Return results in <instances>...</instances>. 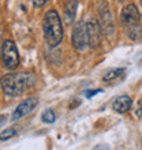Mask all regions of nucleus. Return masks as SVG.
I'll return each instance as SVG.
<instances>
[{
	"label": "nucleus",
	"instance_id": "nucleus-6",
	"mask_svg": "<svg viewBox=\"0 0 142 150\" xmlns=\"http://www.w3.org/2000/svg\"><path fill=\"white\" fill-rule=\"evenodd\" d=\"M86 23V32H87V41L92 48H97L101 44L103 38V30L100 28L99 22L94 18H89L85 22Z\"/></svg>",
	"mask_w": 142,
	"mask_h": 150
},
{
	"label": "nucleus",
	"instance_id": "nucleus-16",
	"mask_svg": "<svg viewBox=\"0 0 142 150\" xmlns=\"http://www.w3.org/2000/svg\"><path fill=\"white\" fill-rule=\"evenodd\" d=\"M137 109H135V116L137 117H141L142 116V100H139L138 101V105H137Z\"/></svg>",
	"mask_w": 142,
	"mask_h": 150
},
{
	"label": "nucleus",
	"instance_id": "nucleus-20",
	"mask_svg": "<svg viewBox=\"0 0 142 150\" xmlns=\"http://www.w3.org/2000/svg\"><path fill=\"white\" fill-rule=\"evenodd\" d=\"M119 1H124V0H119Z\"/></svg>",
	"mask_w": 142,
	"mask_h": 150
},
{
	"label": "nucleus",
	"instance_id": "nucleus-2",
	"mask_svg": "<svg viewBox=\"0 0 142 150\" xmlns=\"http://www.w3.org/2000/svg\"><path fill=\"white\" fill-rule=\"evenodd\" d=\"M32 85V76L26 72H11L1 78V87L6 96H22Z\"/></svg>",
	"mask_w": 142,
	"mask_h": 150
},
{
	"label": "nucleus",
	"instance_id": "nucleus-13",
	"mask_svg": "<svg viewBox=\"0 0 142 150\" xmlns=\"http://www.w3.org/2000/svg\"><path fill=\"white\" fill-rule=\"evenodd\" d=\"M15 135H16L15 128H6V130H3L0 132V142H4V141H7V139L12 138Z\"/></svg>",
	"mask_w": 142,
	"mask_h": 150
},
{
	"label": "nucleus",
	"instance_id": "nucleus-12",
	"mask_svg": "<svg viewBox=\"0 0 142 150\" xmlns=\"http://www.w3.org/2000/svg\"><path fill=\"white\" fill-rule=\"evenodd\" d=\"M41 120H43L44 123H48V124L53 123L56 120L55 112L52 111V109H45V111L43 112V115H41Z\"/></svg>",
	"mask_w": 142,
	"mask_h": 150
},
{
	"label": "nucleus",
	"instance_id": "nucleus-3",
	"mask_svg": "<svg viewBox=\"0 0 142 150\" xmlns=\"http://www.w3.org/2000/svg\"><path fill=\"white\" fill-rule=\"evenodd\" d=\"M120 19L122 23L127 28V34L130 36V38L137 40L141 33V28H139V21H141V14L137 10L134 4L126 6L122 10L120 14Z\"/></svg>",
	"mask_w": 142,
	"mask_h": 150
},
{
	"label": "nucleus",
	"instance_id": "nucleus-7",
	"mask_svg": "<svg viewBox=\"0 0 142 150\" xmlns=\"http://www.w3.org/2000/svg\"><path fill=\"white\" fill-rule=\"evenodd\" d=\"M37 105H38V98H36V97H29V98L23 100V101L16 107V109L14 111L11 119L14 122H15V120H19L21 117H23V116L30 113Z\"/></svg>",
	"mask_w": 142,
	"mask_h": 150
},
{
	"label": "nucleus",
	"instance_id": "nucleus-11",
	"mask_svg": "<svg viewBox=\"0 0 142 150\" xmlns=\"http://www.w3.org/2000/svg\"><path fill=\"white\" fill-rule=\"evenodd\" d=\"M124 72V68H115V70H109V71L107 72L105 75H104L103 81L104 82H109V81H114V79L119 78L120 75Z\"/></svg>",
	"mask_w": 142,
	"mask_h": 150
},
{
	"label": "nucleus",
	"instance_id": "nucleus-4",
	"mask_svg": "<svg viewBox=\"0 0 142 150\" xmlns=\"http://www.w3.org/2000/svg\"><path fill=\"white\" fill-rule=\"evenodd\" d=\"M1 63L8 70H14L19 66V53L12 40H6L1 45Z\"/></svg>",
	"mask_w": 142,
	"mask_h": 150
},
{
	"label": "nucleus",
	"instance_id": "nucleus-8",
	"mask_svg": "<svg viewBox=\"0 0 142 150\" xmlns=\"http://www.w3.org/2000/svg\"><path fill=\"white\" fill-rule=\"evenodd\" d=\"M99 12H100V18L103 19V32L107 36H111L114 33V21H112V14L109 11V7H108V4L105 1L101 3Z\"/></svg>",
	"mask_w": 142,
	"mask_h": 150
},
{
	"label": "nucleus",
	"instance_id": "nucleus-9",
	"mask_svg": "<svg viewBox=\"0 0 142 150\" xmlns=\"http://www.w3.org/2000/svg\"><path fill=\"white\" fill-rule=\"evenodd\" d=\"M131 104H133V100H131L129 96L123 94V96H119V97L115 98V101L112 103V108H114V111H116L118 113H124V112H127L131 108Z\"/></svg>",
	"mask_w": 142,
	"mask_h": 150
},
{
	"label": "nucleus",
	"instance_id": "nucleus-5",
	"mask_svg": "<svg viewBox=\"0 0 142 150\" xmlns=\"http://www.w3.org/2000/svg\"><path fill=\"white\" fill-rule=\"evenodd\" d=\"M71 41H72V47L77 51H83L86 48L89 41H87V32H86V23L85 22L79 21V22L75 23Z\"/></svg>",
	"mask_w": 142,
	"mask_h": 150
},
{
	"label": "nucleus",
	"instance_id": "nucleus-1",
	"mask_svg": "<svg viewBox=\"0 0 142 150\" xmlns=\"http://www.w3.org/2000/svg\"><path fill=\"white\" fill-rule=\"evenodd\" d=\"M43 30L44 38L48 47L55 48L58 47L62 40H63V26H62V19L59 14L55 10L48 11L44 16L43 21Z\"/></svg>",
	"mask_w": 142,
	"mask_h": 150
},
{
	"label": "nucleus",
	"instance_id": "nucleus-18",
	"mask_svg": "<svg viewBox=\"0 0 142 150\" xmlns=\"http://www.w3.org/2000/svg\"><path fill=\"white\" fill-rule=\"evenodd\" d=\"M4 120H6V116H4V115H0V126L4 123Z\"/></svg>",
	"mask_w": 142,
	"mask_h": 150
},
{
	"label": "nucleus",
	"instance_id": "nucleus-10",
	"mask_svg": "<svg viewBox=\"0 0 142 150\" xmlns=\"http://www.w3.org/2000/svg\"><path fill=\"white\" fill-rule=\"evenodd\" d=\"M75 12H77V0H67L66 8H64V19H66V23L70 25L74 21Z\"/></svg>",
	"mask_w": 142,
	"mask_h": 150
},
{
	"label": "nucleus",
	"instance_id": "nucleus-14",
	"mask_svg": "<svg viewBox=\"0 0 142 150\" xmlns=\"http://www.w3.org/2000/svg\"><path fill=\"white\" fill-rule=\"evenodd\" d=\"M101 89H97V90H87V91H85V96H86L87 98H90V97H93L94 94H97V93H101Z\"/></svg>",
	"mask_w": 142,
	"mask_h": 150
},
{
	"label": "nucleus",
	"instance_id": "nucleus-17",
	"mask_svg": "<svg viewBox=\"0 0 142 150\" xmlns=\"http://www.w3.org/2000/svg\"><path fill=\"white\" fill-rule=\"evenodd\" d=\"M93 150H108V146L107 145H99V146H96Z\"/></svg>",
	"mask_w": 142,
	"mask_h": 150
},
{
	"label": "nucleus",
	"instance_id": "nucleus-19",
	"mask_svg": "<svg viewBox=\"0 0 142 150\" xmlns=\"http://www.w3.org/2000/svg\"><path fill=\"white\" fill-rule=\"evenodd\" d=\"M139 1H141V6H142V0H139Z\"/></svg>",
	"mask_w": 142,
	"mask_h": 150
},
{
	"label": "nucleus",
	"instance_id": "nucleus-15",
	"mask_svg": "<svg viewBox=\"0 0 142 150\" xmlns=\"http://www.w3.org/2000/svg\"><path fill=\"white\" fill-rule=\"evenodd\" d=\"M48 0H32V3H33V6L34 7H37V8H40V7H43L44 4L47 3Z\"/></svg>",
	"mask_w": 142,
	"mask_h": 150
}]
</instances>
